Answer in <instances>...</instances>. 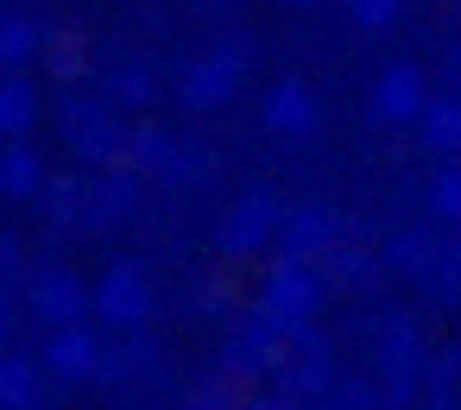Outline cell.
I'll return each instance as SVG.
<instances>
[{"instance_id": "1", "label": "cell", "mask_w": 461, "mask_h": 410, "mask_svg": "<svg viewBox=\"0 0 461 410\" xmlns=\"http://www.w3.org/2000/svg\"><path fill=\"white\" fill-rule=\"evenodd\" d=\"M310 303H316V278L297 272V265H278L272 284H266V322L272 328H297L310 316Z\"/></svg>"}, {"instance_id": "2", "label": "cell", "mask_w": 461, "mask_h": 410, "mask_svg": "<svg viewBox=\"0 0 461 410\" xmlns=\"http://www.w3.org/2000/svg\"><path fill=\"white\" fill-rule=\"evenodd\" d=\"M146 309H152V290H146L140 265H114V272L102 278V316L121 322V328H140Z\"/></svg>"}, {"instance_id": "3", "label": "cell", "mask_w": 461, "mask_h": 410, "mask_svg": "<svg viewBox=\"0 0 461 410\" xmlns=\"http://www.w3.org/2000/svg\"><path fill=\"white\" fill-rule=\"evenodd\" d=\"M51 372H64V379H95V372H102V341H95L83 322L58 328V334H51Z\"/></svg>"}, {"instance_id": "4", "label": "cell", "mask_w": 461, "mask_h": 410, "mask_svg": "<svg viewBox=\"0 0 461 410\" xmlns=\"http://www.w3.org/2000/svg\"><path fill=\"white\" fill-rule=\"evenodd\" d=\"M373 108H379V120H411V114H423V83H417V70H411V64L385 70Z\"/></svg>"}, {"instance_id": "5", "label": "cell", "mask_w": 461, "mask_h": 410, "mask_svg": "<svg viewBox=\"0 0 461 410\" xmlns=\"http://www.w3.org/2000/svg\"><path fill=\"white\" fill-rule=\"evenodd\" d=\"M266 120H272V133H291V139L310 133V127H316V102H310V89H303V83H285V89L266 102Z\"/></svg>"}, {"instance_id": "6", "label": "cell", "mask_w": 461, "mask_h": 410, "mask_svg": "<svg viewBox=\"0 0 461 410\" xmlns=\"http://www.w3.org/2000/svg\"><path fill=\"white\" fill-rule=\"evenodd\" d=\"M266 234H272V202H266V196L240 202V209H234V227H228V246L247 253V246H259Z\"/></svg>"}, {"instance_id": "7", "label": "cell", "mask_w": 461, "mask_h": 410, "mask_svg": "<svg viewBox=\"0 0 461 410\" xmlns=\"http://www.w3.org/2000/svg\"><path fill=\"white\" fill-rule=\"evenodd\" d=\"M32 303H39V309H45L51 322H64V328H70V322H77V309H83V290H77V284H70V278L58 272V278H39Z\"/></svg>"}, {"instance_id": "8", "label": "cell", "mask_w": 461, "mask_h": 410, "mask_svg": "<svg viewBox=\"0 0 461 410\" xmlns=\"http://www.w3.org/2000/svg\"><path fill=\"white\" fill-rule=\"evenodd\" d=\"M234 89V58H215V64H203L190 83H184V102H221Z\"/></svg>"}, {"instance_id": "9", "label": "cell", "mask_w": 461, "mask_h": 410, "mask_svg": "<svg viewBox=\"0 0 461 410\" xmlns=\"http://www.w3.org/2000/svg\"><path fill=\"white\" fill-rule=\"evenodd\" d=\"M423 139H429L436 152H455V146H461V102H436V108L423 114Z\"/></svg>"}, {"instance_id": "10", "label": "cell", "mask_w": 461, "mask_h": 410, "mask_svg": "<svg viewBox=\"0 0 461 410\" xmlns=\"http://www.w3.org/2000/svg\"><path fill=\"white\" fill-rule=\"evenodd\" d=\"M0 183H7V196H32V190H39V158H32L26 146H14L7 165H0Z\"/></svg>"}, {"instance_id": "11", "label": "cell", "mask_w": 461, "mask_h": 410, "mask_svg": "<svg viewBox=\"0 0 461 410\" xmlns=\"http://www.w3.org/2000/svg\"><path fill=\"white\" fill-rule=\"evenodd\" d=\"M329 215L322 209H310V215H291V253H316V246H329Z\"/></svg>"}, {"instance_id": "12", "label": "cell", "mask_w": 461, "mask_h": 410, "mask_svg": "<svg viewBox=\"0 0 461 410\" xmlns=\"http://www.w3.org/2000/svg\"><path fill=\"white\" fill-rule=\"evenodd\" d=\"M0 127H7L14 139L32 127V89L26 83H7V95H0Z\"/></svg>"}, {"instance_id": "13", "label": "cell", "mask_w": 461, "mask_h": 410, "mask_svg": "<svg viewBox=\"0 0 461 410\" xmlns=\"http://www.w3.org/2000/svg\"><path fill=\"white\" fill-rule=\"evenodd\" d=\"M0 391H7L14 410H26V404H32V366H26V360H7V372H0Z\"/></svg>"}, {"instance_id": "14", "label": "cell", "mask_w": 461, "mask_h": 410, "mask_svg": "<svg viewBox=\"0 0 461 410\" xmlns=\"http://www.w3.org/2000/svg\"><path fill=\"white\" fill-rule=\"evenodd\" d=\"M436 209H442V215H455V221H461V165H455V171H442V177H436Z\"/></svg>"}, {"instance_id": "15", "label": "cell", "mask_w": 461, "mask_h": 410, "mask_svg": "<svg viewBox=\"0 0 461 410\" xmlns=\"http://www.w3.org/2000/svg\"><path fill=\"white\" fill-rule=\"evenodd\" d=\"M354 13H360V26H392L398 0H354Z\"/></svg>"}, {"instance_id": "16", "label": "cell", "mask_w": 461, "mask_h": 410, "mask_svg": "<svg viewBox=\"0 0 461 410\" xmlns=\"http://www.w3.org/2000/svg\"><path fill=\"white\" fill-rule=\"evenodd\" d=\"M26 51H32V26L26 20H7V64H20Z\"/></svg>"}, {"instance_id": "17", "label": "cell", "mask_w": 461, "mask_h": 410, "mask_svg": "<svg viewBox=\"0 0 461 410\" xmlns=\"http://www.w3.org/2000/svg\"><path fill=\"white\" fill-rule=\"evenodd\" d=\"M190 410H221V404H215V397H203V404H190Z\"/></svg>"}, {"instance_id": "18", "label": "cell", "mask_w": 461, "mask_h": 410, "mask_svg": "<svg viewBox=\"0 0 461 410\" xmlns=\"http://www.w3.org/2000/svg\"><path fill=\"white\" fill-rule=\"evenodd\" d=\"M259 410H291V404H259Z\"/></svg>"}]
</instances>
